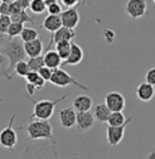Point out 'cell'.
Masks as SVG:
<instances>
[{
    "mask_svg": "<svg viewBox=\"0 0 155 159\" xmlns=\"http://www.w3.org/2000/svg\"><path fill=\"white\" fill-rule=\"evenodd\" d=\"M71 49H72V42L71 41H63V42H60V43L55 44V51L60 53V56L62 57L63 61L68 58Z\"/></svg>",
    "mask_w": 155,
    "mask_h": 159,
    "instance_id": "23",
    "label": "cell"
},
{
    "mask_svg": "<svg viewBox=\"0 0 155 159\" xmlns=\"http://www.w3.org/2000/svg\"><path fill=\"white\" fill-rule=\"evenodd\" d=\"M51 82H52V85L58 86V87H67V86H69V85H74V86H77V87L81 89V90L88 91V87H87V86L80 84L76 78H73L68 72H66V71L62 70V68H55V70H54L53 76H52V78H51Z\"/></svg>",
    "mask_w": 155,
    "mask_h": 159,
    "instance_id": "4",
    "label": "cell"
},
{
    "mask_svg": "<svg viewBox=\"0 0 155 159\" xmlns=\"http://www.w3.org/2000/svg\"><path fill=\"white\" fill-rule=\"evenodd\" d=\"M60 2H61L64 7H67V8H72V7L77 5V4H80L82 0H60Z\"/></svg>",
    "mask_w": 155,
    "mask_h": 159,
    "instance_id": "35",
    "label": "cell"
},
{
    "mask_svg": "<svg viewBox=\"0 0 155 159\" xmlns=\"http://www.w3.org/2000/svg\"><path fill=\"white\" fill-rule=\"evenodd\" d=\"M154 3H155V0H154Z\"/></svg>",
    "mask_w": 155,
    "mask_h": 159,
    "instance_id": "42",
    "label": "cell"
},
{
    "mask_svg": "<svg viewBox=\"0 0 155 159\" xmlns=\"http://www.w3.org/2000/svg\"><path fill=\"white\" fill-rule=\"evenodd\" d=\"M132 120V116L127 117V120L120 125V126H111V125H107V129H106V138H107V143L111 145V147H117L121 140L124 139V134H125V129L127 126V124Z\"/></svg>",
    "mask_w": 155,
    "mask_h": 159,
    "instance_id": "6",
    "label": "cell"
},
{
    "mask_svg": "<svg viewBox=\"0 0 155 159\" xmlns=\"http://www.w3.org/2000/svg\"><path fill=\"white\" fill-rule=\"evenodd\" d=\"M105 104L111 111H124L125 109V97L117 91H110L105 96Z\"/></svg>",
    "mask_w": 155,
    "mask_h": 159,
    "instance_id": "8",
    "label": "cell"
},
{
    "mask_svg": "<svg viewBox=\"0 0 155 159\" xmlns=\"http://www.w3.org/2000/svg\"><path fill=\"white\" fill-rule=\"evenodd\" d=\"M13 23V19L10 15H4L2 14L0 15V29H2V35H7L9 27Z\"/></svg>",
    "mask_w": 155,
    "mask_h": 159,
    "instance_id": "28",
    "label": "cell"
},
{
    "mask_svg": "<svg viewBox=\"0 0 155 159\" xmlns=\"http://www.w3.org/2000/svg\"><path fill=\"white\" fill-rule=\"evenodd\" d=\"M30 72V68H29V65H28V61H20V62H18L15 68H14V72H13V77L16 75V76H20L23 78L27 77V75Z\"/></svg>",
    "mask_w": 155,
    "mask_h": 159,
    "instance_id": "24",
    "label": "cell"
},
{
    "mask_svg": "<svg viewBox=\"0 0 155 159\" xmlns=\"http://www.w3.org/2000/svg\"><path fill=\"white\" fill-rule=\"evenodd\" d=\"M25 89H27V92H28V96H33L34 93H35V91L38 90L33 84H30V82H27V85H25Z\"/></svg>",
    "mask_w": 155,
    "mask_h": 159,
    "instance_id": "36",
    "label": "cell"
},
{
    "mask_svg": "<svg viewBox=\"0 0 155 159\" xmlns=\"http://www.w3.org/2000/svg\"><path fill=\"white\" fill-rule=\"evenodd\" d=\"M135 93H136V97L143 102H149L150 100H153V97L155 95V89L154 85L149 84V82H141L136 90H135Z\"/></svg>",
    "mask_w": 155,
    "mask_h": 159,
    "instance_id": "13",
    "label": "cell"
},
{
    "mask_svg": "<svg viewBox=\"0 0 155 159\" xmlns=\"http://www.w3.org/2000/svg\"><path fill=\"white\" fill-rule=\"evenodd\" d=\"M11 19H13V22H18V23H34V20L37 19V16L34 15H29L27 9H23L20 10L19 13L16 14H13L11 15Z\"/></svg>",
    "mask_w": 155,
    "mask_h": 159,
    "instance_id": "22",
    "label": "cell"
},
{
    "mask_svg": "<svg viewBox=\"0 0 155 159\" xmlns=\"http://www.w3.org/2000/svg\"><path fill=\"white\" fill-rule=\"evenodd\" d=\"M93 2H95V0H82L81 3H82L83 5H91Z\"/></svg>",
    "mask_w": 155,
    "mask_h": 159,
    "instance_id": "38",
    "label": "cell"
},
{
    "mask_svg": "<svg viewBox=\"0 0 155 159\" xmlns=\"http://www.w3.org/2000/svg\"><path fill=\"white\" fill-rule=\"evenodd\" d=\"M0 13L4 14V15H10V4L2 2V5H0Z\"/></svg>",
    "mask_w": 155,
    "mask_h": 159,
    "instance_id": "34",
    "label": "cell"
},
{
    "mask_svg": "<svg viewBox=\"0 0 155 159\" xmlns=\"http://www.w3.org/2000/svg\"><path fill=\"white\" fill-rule=\"evenodd\" d=\"M77 35V33L71 29V28H67V27H62L60 28L57 32L52 33V38H51V41L47 46V51L51 49L52 46H55L57 43H60V42H63V41H72V39Z\"/></svg>",
    "mask_w": 155,
    "mask_h": 159,
    "instance_id": "9",
    "label": "cell"
},
{
    "mask_svg": "<svg viewBox=\"0 0 155 159\" xmlns=\"http://www.w3.org/2000/svg\"><path fill=\"white\" fill-rule=\"evenodd\" d=\"M60 123L64 129H71L77 124V112L74 107H66L60 111Z\"/></svg>",
    "mask_w": 155,
    "mask_h": 159,
    "instance_id": "11",
    "label": "cell"
},
{
    "mask_svg": "<svg viewBox=\"0 0 155 159\" xmlns=\"http://www.w3.org/2000/svg\"><path fill=\"white\" fill-rule=\"evenodd\" d=\"M92 98L87 95H78L73 100V107L76 111H88L92 107Z\"/></svg>",
    "mask_w": 155,
    "mask_h": 159,
    "instance_id": "17",
    "label": "cell"
},
{
    "mask_svg": "<svg viewBox=\"0 0 155 159\" xmlns=\"http://www.w3.org/2000/svg\"><path fill=\"white\" fill-rule=\"evenodd\" d=\"M24 48H25V52H27L29 58L41 56L43 52V42H42L41 38L33 39L30 42H24Z\"/></svg>",
    "mask_w": 155,
    "mask_h": 159,
    "instance_id": "16",
    "label": "cell"
},
{
    "mask_svg": "<svg viewBox=\"0 0 155 159\" xmlns=\"http://www.w3.org/2000/svg\"><path fill=\"white\" fill-rule=\"evenodd\" d=\"M127 119L125 117L122 111H111L110 116H108V120H107V125L111 126H120L122 125Z\"/></svg>",
    "mask_w": 155,
    "mask_h": 159,
    "instance_id": "21",
    "label": "cell"
},
{
    "mask_svg": "<svg viewBox=\"0 0 155 159\" xmlns=\"http://www.w3.org/2000/svg\"><path fill=\"white\" fill-rule=\"evenodd\" d=\"M2 2H4V3H14V2H16V0H2Z\"/></svg>",
    "mask_w": 155,
    "mask_h": 159,
    "instance_id": "41",
    "label": "cell"
},
{
    "mask_svg": "<svg viewBox=\"0 0 155 159\" xmlns=\"http://www.w3.org/2000/svg\"><path fill=\"white\" fill-rule=\"evenodd\" d=\"M20 130H25L28 133V139L27 140H49L52 142L53 145V150H54V157L58 158L57 154V142L55 139L53 138V126L48 120H33L30 119V121L27 126H19Z\"/></svg>",
    "mask_w": 155,
    "mask_h": 159,
    "instance_id": "2",
    "label": "cell"
},
{
    "mask_svg": "<svg viewBox=\"0 0 155 159\" xmlns=\"http://www.w3.org/2000/svg\"><path fill=\"white\" fill-rule=\"evenodd\" d=\"M20 38L23 39V42H30L33 41V39H37V38H39L38 37V32L33 28H24L22 34H20Z\"/></svg>",
    "mask_w": 155,
    "mask_h": 159,
    "instance_id": "29",
    "label": "cell"
},
{
    "mask_svg": "<svg viewBox=\"0 0 155 159\" xmlns=\"http://www.w3.org/2000/svg\"><path fill=\"white\" fill-rule=\"evenodd\" d=\"M42 27H43V29H46L47 32H51V33L57 32V30L60 29V28H62V27H63L61 15L48 14V15L44 18V20H43Z\"/></svg>",
    "mask_w": 155,
    "mask_h": 159,
    "instance_id": "15",
    "label": "cell"
},
{
    "mask_svg": "<svg viewBox=\"0 0 155 159\" xmlns=\"http://www.w3.org/2000/svg\"><path fill=\"white\" fill-rule=\"evenodd\" d=\"M66 98V95L62 97L57 98V100H42V101H34L32 100V97L28 96V100L33 102V114L30 119H41V120H49L52 117L54 109L58 102L63 101Z\"/></svg>",
    "mask_w": 155,
    "mask_h": 159,
    "instance_id": "3",
    "label": "cell"
},
{
    "mask_svg": "<svg viewBox=\"0 0 155 159\" xmlns=\"http://www.w3.org/2000/svg\"><path fill=\"white\" fill-rule=\"evenodd\" d=\"M62 18V24L63 27L74 29L80 23V14L78 10L74 9V8H68L67 10H63L61 14Z\"/></svg>",
    "mask_w": 155,
    "mask_h": 159,
    "instance_id": "12",
    "label": "cell"
},
{
    "mask_svg": "<svg viewBox=\"0 0 155 159\" xmlns=\"http://www.w3.org/2000/svg\"><path fill=\"white\" fill-rule=\"evenodd\" d=\"M16 2H19L22 4V7L24 8V9H28V8H30V3H32V0H16Z\"/></svg>",
    "mask_w": 155,
    "mask_h": 159,
    "instance_id": "37",
    "label": "cell"
},
{
    "mask_svg": "<svg viewBox=\"0 0 155 159\" xmlns=\"http://www.w3.org/2000/svg\"><path fill=\"white\" fill-rule=\"evenodd\" d=\"M44 62H46V66L55 70V68H60V66L62 65L63 59L62 57L60 56V53H58L57 51H47L46 54H44Z\"/></svg>",
    "mask_w": 155,
    "mask_h": 159,
    "instance_id": "18",
    "label": "cell"
},
{
    "mask_svg": "<svg viewBox=\"0 0 155 159\" xmlns=\"http://www.w3.org/2000/svg\"><path fill=\"white\" fill-rule=\"evenodd\" d=\"M2 56L7 57L9 59V66L3 72V76H5L8 80L13 78L14 68L18 62L24 61L28 56L24 48V42L20 37L15 38H5V35H2Z\"/></svg>",
    "mask_w": 155,
    "mask_h": 159,
    "instance_id": "1",
    "label": "cell"
},
{
    "mask_svg": "<svg viewBox=\"0 0 155 159\" xmlns=\"http://www.w3.org/2000/svg\"><path fill=\"white\" fill-rule=\"evenodd\" d=\"M24 28H25V27H24V24H23V23L13 22V23H11V25L9 27V29H8V33H7L8 38L20 37V34H22V32H23V29H24Z\"/></svg>",
    "mask_w": 155,
    "mask_h": 159,
    "instance_id": "26",
    "label": "cell"
},
{
    "mask_svg": "<svg viewBox=\"0 0 155 159\" xmlns=\"http://www.w3.org/2000/svg\"><path fill=\"white\" fill-rule=\"evenodd\" d=\"M14 120H15V115L11 116V119L9 120V124L7 128H4L0 133V143L4 148H7L8 150H14L16 144H18V135L13 128V124H14Z\"/></svg>",
    "mask_w": 155,
    "mask_h": 159,
    "instance_id": "5",
    "label": "cell"
},
{
    "mask_svg": "<svg viewBox=\"0 0 155 159\" xmlns=\"http://www.w3.org/2000/svg\"><path fill=\"white\" fill-rule=\"evenodd\" d=\"M83 59V49L74 42H72V49H71V53L68 56L67 59L62 62V67L63 66H76L78 65L80 62H82Z\"/></svg>",
    "mask_w": 155,
    "mask_h": 159,
    "instance_id": "14",
    "label": "cell"
},
{
    "mask_svg": "<svg viewBox=\"0 0 155 159\" xmlns=\"http://www.w3.org/2000/svg\"><path fill=\"white\" fill-rule=\"evenodd\" d=\"M148 158H149V159H155V150H151L150 154L148 155Z\"/></svg>",
    "mask_w": 155,
    "mask_h": 159,
    "instance_id": "39",
    "label": "cell"
},
{
    "mask_svg": "<svg viewBox=\"0 0 155 159\" xmlns=\"http://www.w3.org/2000/svg\"><path fill=\"white\" fill-rule=\"evenodd\" d=\"M25 80H27V82L33 84L38 90H42L44 87V85H46V80L39 75V72H37V71H30L27 75Z\"/></svg>",
    "mask_w": 155,
    "mask_h": 159,
    "instance_id": "20",
    "label": "cell"
},
{
    "mask_svg": "<svg viewBox=\"0 0 155 159\" xmlns=\"http://www.w3.org/2000/svg\"><path fill=\"white\" fill-rule=\"evenodd\" d=\"M55 2H60V0H46V4H47V7H48V5H51V4L55 3Z\"/></svg>",
    "mask_w": 155,
    "mask_h": 159,
    "instance_id": "40",
    "label": "cell"
},
{
    "mask_svg": "<svg viewBox=\"0 0 155 159\" xmlns=\"http://www.w3.org/2000/svg\"><path fill=\"white\" fill-rule=\"evenodd\" d=\"M93 114H95L96 120H99L100 123H107L111 110L108 109V106L106 104H100V105H96Z\"/></svg>",
    "mask_w": 155,
    "mask_h": 159,
    "instance_id": "19",
    "label": "cell"
},
{
    "mask_svg": "<svg viewBox=\"0 0 155 159\" xmlns=\"http://www.w3.org/2000/svg\"><path fill=\"white\" fill-rule=\"evenodd\" d=\"M38 72H39V75L46 80V81H51V78H52V76H53L54 70L51 68V67H48V66H43Z\"/></svg>",
    "mask_w": 155,
    "mask_h": 159,
    "instance_id": "30",
    "label": "cell"
},
{
    "mask_svg": "<svg viewBox=\"0 0 155 159\" xmlns=\"http://www.w3.org/2000/svg\"><path fill=\"white\" fill-rule=\"evenodd\" d=\"M145 81L155 86V67L148 70V72L145 75Z\"/></svg>",
    "mask_w": 155,
    "mask_h": 159,
    "instance_id": "33",
    "label": "cell"
},
{
    "mask_svg": "<svg viewBox=\"0 0 155 159\" xmlns=\"http://www.w3.org/2000/svg\"><path fill=\"white\" fill-rule=\"evenodd\" d=\"M146 9H148L146 0H127L125 7L126 14L132 19L143 18L146 14Z\"/></svg>",
    "mask_w": 155,
    "mask_h": 159,
    "instance_id": "7",
    "label": "cell"
},
{
    "mask_svg": "<svg viewBox=\"0 0 155 159\" xmlns=\"http://www.w3.org/2000/svg\"><path fill=\"white\" fill-rule=\"evenodd\" d=\"M102 35H104L105 41H106L108 44H112L113 41H115V38H116V34H115V32H113L112 29H104Z\"/></svg>",
    "mask_w": 155,
    "mask_h": 159,
    "instance_id": "32",
    "label": "cell"
},
{
    "mask_svg": "<svg viewBox=\"0 0 155 159\" xmlns=\"http://www.w3.org/2000/svg\"><path fill=\"white\" fill-rule=\"evenodd\" d=\"M47 11H48V14H55V15H61L63 10H62V7H61L60 2H55V3H53V4H51V5H48V8H47Z\"/></svg>",
    "mask_w": 155,
    "mask_h": 159,
    "instance_id": "31",
    "label": "cell"
},
{
    "mask_svg": "<svg viewBox=\"0 0 155 159\" xmlns=\"http://www.w3.org/2000/svg\"><path fill=\"white\" fill-rule=\"evenodd\" d=\"M28 65H29V68L30 71H39L43 66H46V62H44V56H37V57H30L29 61H28Z\"/></svg>",
    "mask_w": 155,
    "mask_h": 159,
    "instance_id": "25",
    "label": "cell"
},
{
    "mask_svg": "<svg viewBox=\"0 0 155 159\" xmlns=\"http://www.w3.org/2000/svg\"><path fill=\"white\" fill-rule=\"evenodd\" d=\"M95 114L88 111H77V129L78 131H86L91 129L95 124Z\"/></svg>",
    "mask_w": 155,
    "mask_h": 159,
    "instance_id": "10",
    "label": "cell"
},
{
    "mask_svg": "<svg viewBox=\"0 0 155 159\" xmlns=\"http://www.w3.org/2000/svg\"><path fill=\"white\" fill-rule=\"evenodd\" d=\"M47 4H46V0H32L30 3V10L34 14H42L47 10Z\"/></svg>",
    "mask_w": 155,
    "mask_h": 159,
    "instance_id": "27",
    "label": "cell"
}]
</instances>
